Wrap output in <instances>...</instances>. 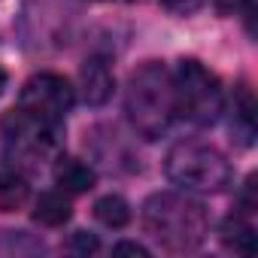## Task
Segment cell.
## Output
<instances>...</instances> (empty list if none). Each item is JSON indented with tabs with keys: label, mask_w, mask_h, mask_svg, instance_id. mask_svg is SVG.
<instances>
[{
	"label": "cell",
	"mask_w": 258,
	"mask_h": 258,
	"mask_svg": "<svg viewBox=\"0 0 258 258\" xmlns=\"http://www.w3.org/2000/svg\"><path fill=\"white\" fill-rule=\"evenodd\" d=\"M146 231L167 252H191L207 240V210L201 201L179 191H158L143 204Z\"/></svg>",
	"instance_id": "2"
},
{
	"label": "cell",
	"mask_w": 258,
	"mask_h": 258,
	"mask_svg": "<svg viewBox=\"0 0 258 258\" xmlns=\"http://www.w3.org/2000/svg\"><path fill=\"white\" fill-rule=\"evenodd\" d=\"M94 219L106 228H124L131 222V207H127L124 198L118 195H103L97 204H94Z\"/></svg>",
	"instance_id": "10"
},
{
	"label": "cell",
	"mask_w": 258,
	"mask_h": 258,
	"mask_svg": "<svg viewBox=\"0 0 258 258\" xmlns=\"http://www.w3.org/2000/svg\"><path fill=\"white\" fill-rule=\"evenodd\" d=\"M28 182L16 173L0 176V213H16L28 204Z\"/></svg>",
	"instance_id": "11"
},
{
	"label": "cell",
	"mask_w": 258,
	"mask_h": 258,
	"mask_svg": "<svg viewBox=\"0 0 258 258\" xmlns=\"http://www.w3.org/2000/svg\"><path fill=\"white\" fill-rule=\"evenodd\" d=\"M79 82H82V97H85L88 106H100V103H106V100L112 97L115 79H112L106 61H100V58H91V61L82 64Z\"/></svg>",
	"instance_id": "6"
},
{
	"label": "cell",
	"mask_w": 258,
	"mask_h": 258,
	"mask_svg": "<svg viewBox=\"0 0 258 258\" xmlns=\"http://www.w3.org/2000/svg\"><path fill=\"white\" fill-rule=\"evenodd\" d=\"M222 243L234 252L252 255L255 252V231L243 216H228L225 225H222Z\"/></svg>",
	"instance_id": "9"
},
{
	"label": "cell",
	"mask_w": 258,
	"mask_h": 258,
	"mask_svg": "<svg viewBox=\"0 0 258 258\" xmlns=\"http://www.w3.org/2000/svg\"><path fill=\"white\" fill-rule=\"evenodd\" d=\"M112 255H137V258H149V249L140 243H118L112 246Z\"/></svg>",
	"instance_id": "13"
},
{
	"label": "cell",
	"mask_w": 258,
	"mask_h": 258,
	"mask_svg": "<svg viewBox=\"0 0 258 258\" xmlns=\"http://www.w3.org/2000/svg\"><path fill=\"white\" fill-rule=\"evenodd\" d=\"M73 249L76 252H94L97 249V237L88 234V231H76L73 234Z\"/></svg>",
	"instance_id": "12"
},
{
	"label": "cell",
	"mask_w": 258,
	"mask_h": 258,
	"mask_svg": "<svg viewBox=\"0 0 258 258\" xmlns=\"http://www.w3.org/2000/svg\"><path fill=\"white\" fill-rule=\"evenodd\" d=\"M176 88V115L188 118L191 124H213L222 112V85L216 73H210L201 61H179L173 73Z\"/></svg>",
	"instance_id": "4"
},
{
	"label": "cell",
	"mask_w": 258,
	"mask_h": 258,
	"mask_svg": "<svg viewBox=\"0 0 258 258\" xmlns=\"http://www.w3.org/2000/svg\"><path fill=\"white\" fill-rule=\"evenodd\" d=\"M73 88L64 76L58 73H37L31 76L25 85H22V94H19V106L25 112H31L34 118L46 121V124H55L73 109Z\"/></svg>",
	"instance_id": "5"
},
{
	"label": "cell",
	"mask_w": 258,
	"mask_h": 258,
	"mask_svg": "<svg viewBox=\"0 0 258 258\" xmlns=\"http://www.w3.org/2000/svg\"><path fill=\"white\" fill-rule=\"evenodd\" d=\"M4 88H7V73H4V67H0V94H4Z\"/></svg>",
	"instance_id": "15"
},
{
	"label": "cell",
	"mask_w": 258,
	"mask_h": 258,
	"mask_svg": "<svg viewBox=\"0 0 258 258\" xmlns=\"http://www.w3.org/2000/svg\"><path fill=\"white\" fill-rule=\"evenodd\" d=\"M70 201L61 195V191H46V195H40V201L34 204V219L40 222V225H46V228H58V225H64L67 219H70Z\"/></svg>",
	"instance_id": "8"
},
{
	"label": "cell",
	"mask_w": 258,
	"mask_h": 258,
	"mask_svg": "<svg viewBox=\"0 0 258 258\" xmlns=\"http://www.w3.org/2000/svg\"><path fill=\"white\" fill-rule=\"evenodd\" d=\"M55 182L61 185V191L82 195L94 185V170L82 164L79 158H61V164L55 167Z\"/></svg>",
	"instance_id": "7"
},
{
	"label": "cell",
	"mask_w": 258,
	"mask_h": 258,
	"mask_svg": "<svg viewBox=\"0 0 258 258\" xmlns=\"http://www.w3.org/2000/svg\"><path fill=\"white\" fill-rule=\"evenodd\" d=\"M124 109L134 131L143 140H158L176 118L173 73L161 61H146L131 73L124 94Z\"/></svg>",
	"instance_id": "1"
},
{
	"label": "cell",
	"mask_w": 258,
	"mask_h": 258,
	"mask_svg": "<svg viewBox=\"0 0 258 258\" xmlns=\"http://www.w3.org/2000/svg\"><path fill=\"white\" fill-rule=\"evenodd\" d=\"M243 0H219V7H225V10H234V7H240Z\"/></svg>",
	"instance_id": "14"
},
{
	"label": "cell",
	"mask_w": 258,
	"mask_h": 258,
	"mask_svg": "<svg viewBox=\"0 0 258 258\" xmlns=\"http://www.w3.org/2000/svg\"><path fill=\"white\" fill-rule=\"evenodd\" d=\"M167 176L185 188V191H204V195H219L231 185V164L228 158L198 140H182L167 152L164 161Z\"/></svg>",
	"instance_id": "3"
}]
</instances>
